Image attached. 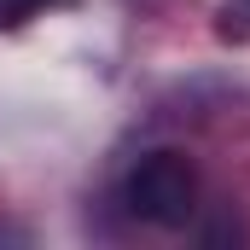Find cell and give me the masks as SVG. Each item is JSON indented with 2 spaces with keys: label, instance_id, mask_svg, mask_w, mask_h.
Masks as SVG:
<instances>
[{
  "label": "cell",
  "instance_id": "6da1fadb",
  "mask_svg": "<svg viewBox=\"0 0 250 250\" xmlns=\"http://www.w3.org/2000/svg\"><path fill=\"white\" fill-rule=\"evenodd\" d=\"M123 204L146 227H187L198 215V169L187 151H146L123 181Z\"/></svg>",
  "mask_w": 250,
  "mask_h": 250
},
{
  "label": "cell",
  "instance_id": "7a4b0ae2",
  "mask_svg": "<svg viewBox=\"0 0 250 250\" xmlns=\"http://www.w3.org/2000/svg\"><path fill=\"white\" fill-rule=\"evenodd\" d=\"M227 41H250V0H221V23H215Z\"/></svg>",
  "mask_w": 250,
  "mask_h": 250
},
{
  "label": "cell",
  "instance_id": "3957f363",
  "mask_svg": "<svg viewBox=\"0 0 250 250\" xmlns=\"http://www.w3.org/2000/svg\"><path fill=\"white\" fill-rule=\"evenodd\" d=\"M35 12H47V0H0V29H18V23H29Z\"/></svg>",
  "mask_w": 250,
  "mask_h": 250
}]
</instances>
